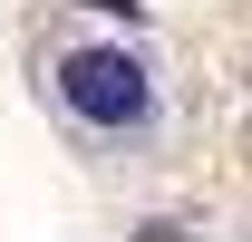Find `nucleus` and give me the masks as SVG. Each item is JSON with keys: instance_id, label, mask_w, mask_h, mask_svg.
I'll list each match as a JSON object with an SVG mask.
<instances>
[{"instance_id": "1", "label": "nucleus", "mask_w": 252, "mask_h": 242, "mask_svg": "<svg viewBox=\"0 0 252 242\" xmlns=\"http://www.w3.org/2000/svg\"><path fill=\"white\" fill-rule=\"evenodd\" d=\"M39 88H49V117L107 165L156 155L165 126H175V88H165L156 49H136V39H68Z\"/></svg>"}]
</instances>
